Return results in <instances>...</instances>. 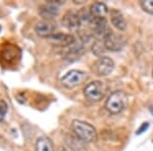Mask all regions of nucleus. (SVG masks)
<instances>
[{
    "label": "nucleus",
    "instance_id": "nucleus-8",
    "mask_svg": "<svg viewBox=\"0 0 153 151\" xmlns=\"http://www.w3.org/2000/svg\"><path fill=\"white\" fill-rule=\"evenodd\" d=\"M49 43L52 44L54 46H59V47H68L71 46L73 44L76 43L75 37L71 34H65V33H55L52 36H50L47 38Z\"/></svg>",
    "mask_w": 153,
    "mask_h": 151
},
{
    "label": "nucleus",
    "instance_id": "nucleus-4",
    "mask_svg": "<svg viewBox=\"0 0 153 151\" xmlns=\"http://www.w3.org/2000/svg\"><path fill=\"white\" fill-rule=\"evenodd\" d=\"M89 76L87 73L82 71L78 70H71L68 73H66L65 76L61 78V85L65 86L68 89H73L76 87V86H80L88 80Z\"/></svg>",
    "mask_w": 153,
    "mask_h": 151
},
{
    "label": "nucleus",
    "instance_id": "nucleus-22",
    "mask_svg": "<svg viewBox=\"0 0 153 151\" xmlns=\"http://www.w3.org/2000/svg\"><path fill=\"white\" fill-rule=\"evenodd\" d=\"M152 76H153V70H152Z\"/></svg>",
    "mask_w": 153,
    "mask_h": 151
},
{
    "label": "nucleus",
    "instance_id": "nucleus-5",
    "mask_svg": "<svg viewBox=\"0 0 153 151\" xmlns=\"http://www.w3.org/2000/svg\"><path fill=\"white\" fill-rule=\"evenodd\" d=\"M114 70V61L108 56H101L93 64V71L99 77H106Z\"/></svg>",
    "mask_w": 153,
    "mask_h": 151
},
{
    "label": "nucleus",
    "instance_id": "nucleus-21",
    "mask_svg": "<svg viewBox=\"0 0 153 151\" xmlns=\"http://www.w3.org/2000/svg\"><path fill=\"white\" fill-rule=\"evenodd\" d=\"M59 151H68V150H66V149H65V148H61V149L59 150Z\"/></svg>",
    "mask_w": 153,
    "mask_h": 151
},
{
    "label": "nucleus",
    "instance_id": "nucleus-14",
    "mask_svg": "<svg viewBox=\"0 0 153 151\" xmlns=\"http://www.w3.org/2000/svg\"><path fill=\"white\" fill-rule=\"evenodd\" d=\"M90 12L92 14L93 19L105 18V16L108 13L107 5L103 2H94L90 7Z\"/></svg>",
    "mask_w": 153,
    "mask_h": 151
},
{
    "label": "nucleus",
    "instance_id": "nucleus-20",
    "mask_svg": "<svg viewBox=\"0 0 153 151\" xmlns=\"http://www.w3.org/2000/svg\"><path fill=\"white\" fill-rule=\"evenodd\" d=\"M149 111L151 112V115H153V105H150L149 106Z\"/></svg>",
    "mask_w": 153,
    "mask_h": 151
},
{
    "label": "nucleus",
    "instance_id": "nucleus-1",
    "mask_svg": "<svg viewBox=\"0 0 153 151\" xmlns=\"http://www.w3.org/2000/svg\"><path fill=\"white\" fill-rule=\"evenodd\" d=\"M71 130L76 137H79L85 143L93 142L97 139L96 129L89 123L80 120H74L71 122Z\"/></svg>",
    "mask_w": 153,
    "mask_h": 151
},
{
    "label": "nucleus",
    "instance_id": "nucleus-12",
    "mask_svg": "<svg viewBox=\"0 0 153 151\" xmlns=\"http://www.w3.org/2000/svg\"><path fill=\"white\" fill-rule=\"evenodd\" d=\"M65 143L71 151H86L85 142L75 134H68L65 138Z\"/></svg>",
    "mask_w": 153,
    "mask_h": 151
},
{
    "label": "nucleus",
    "instance_id": "nucleus-2",
    "mask_svg": "<svg viewBox=\"0 0 153 151\" xmlns=\"http://www.w3.org/2000/svg\"><path fill=\"white\" fill-rule=\"evenodd\" d=\"M128 96L124 91H114L108 96L105 102V109L111 115H118L127 107Z\"/></svg>",
    "mask_w": 153,
    "mask_h": 151
},
{
    "label": "nucleus",
    "instance_id": "nucleus-7",
    "mask_svg": "<svg viewBox=\"0 0 153 151\" xmlns=\"http://www.w3.org/2000/svg\"><path fill=\"white\" fill-rule=\"evenodd\" d=\"M92 26V33L98 40H102L105 38L108 34L111 32V30L108 27V23L105 18H98L93 19V22L91 24Z\"/></svg>",
    "mask_w": 153,
    "mask_h": 151
},
{
    "label": "nucleus",
    "instance_id": "nucleus-10",
    "mask_svg": "<svg viewBox=\"0 0 153 151\" xmlns=\"http://www.w3.org/2000/svg\"><path fill=\"white\" fill-rule=\"evenodd\" d=\"M56 29V25L48 21H40L35 25V32L37 35L46 39L55 34Z\"/></svg>",
    "mask_w": 153,
    "mask_h": 151
},
{
    "label": "nucleus",
    "instance_id": "nucleus-15",
    "mask_svg": "<svg viewBox=\"0 0 153 151\" xmlns=\"http://www.w3.org/2000/svg\"><path fill=\"white\" fill-rule=\"evenodd\" d=\"M35 151H54L53 142L47 136L39 137L35 143Z\"/></svg>",
    "mask_w": 153,
    "mask_h": 151
},
{
    "label": "nucleus",
    "instance_id": "nucleus-16",
    "mask_svg": "<svg viewBox=\"0 0 153 151\" xmlns=\"http://www.w3.org/2000/svg\"><path fill=\"white\" fill-rule=\"evenodd\" d=\"M92 51L95 55H102V54L106 51V48L104 46L103 41L101 42L98 40V41L94 42V44H93V46H92Z\"/></svg>",
    "mask_w": 153,
    "mask_h": 151
},
{
    "label": "nucleus",
    "instance_id": "nucleus-13",
    "mask_svg": "<svg viewBox=\"0 0 153 151\" xmlns=\"http://www.w3.org/2000/svg\"><path fill=\"white\" fill-rule=\"evenodd\" d=\"M110 16V22H111L112 26L115 29H117L118 31H125L127 28V23L125 21V18L123 16V13L118 9L112 8L109 11Z\"/></svg>",
    "mask_w": 153,
    "mask_h": 151
},
{
    "label": "nucleus",
    "instance_id": "nucleus-11",
    "mask_svg": "<svg viewBox=\"0 0 153 151\" xmlns=\"http://www.w3.org/2000/svg\"><path fill=\"white\" fill-rule=\"evenodd\" d=\"M59 13V8L58 5L52 3L51 1H48L47 3L43 4L39 7V14L43 21H48L50 22L51 19H55Z\"/></svg>",
    "mask_w": 153,
    "mask_h": 151
},
{
    "label": "nucleus",
    "instance_id": "nucleus-3",
    "mask_svg": "<svg viewBox=\"0 0 153 151\" xmlns=\"http://www.w3.org/2000/svg\"><path fill=\"white\" fill-rule=\"evenodd\" d=\"M107 88L101 81H93L84 88V95L86 99L92 102H98L105 96Z\"/></svg>",
    "mask_w": 153,
    "mask_h": 151
},
{
    "label": "nucleus",
    "instance_id": "nucleus-17",
    "mask_svg": "<svg viewBox=\"0 0 153 151\" xmlns=\"http://www.w3.org/2000/svg\"><path fill=\"white\" fill-rule=\"evenodd\" d=\"M141 8L149 14H153V0H143L140 2Z\"/></svg>",
    "mask_w": 153,
    "mask_h": 151
},
{
    "label": "nucleus",
    "instance_id": "nucleus-6",
    "mask_svg": "<svg viewBox=\"0 0 153 151\" xmlns=\"http://www.w3.org/2000/svg\"><path fill=\"white\" fill-rule=\"evenodd\" d=\"M103 43H104L106 50L120 51L126 45V39L123 35L111 31L103 39Z\"/></svg>",
    "mask_w": 153,
    "mask_h": 151
},
{
    "label": "nucleus",
    "instance_id": "nucleus-18",
    "mask_svg": "<svg viewBox=\"0 0 153 151\" xmlns=\"http://www.w3.org/2000/svg\"><path fill=\"white\" fill-rule=\"evenodd\" d=\"M7 111H8V104L5 100L0 99V121L4 120Z\"/></svg>",
    "mask_w": 153,
    "mask_h": 151
},
{
    "label": "nucleus",
    "instance_id": "nucleus-19",
    "mask_svg": "<svg viewBox=\"0 0 153 151\" xmlns=\"http://www.w3.org/2000/svg\"><path fill=\"white\" fill-rule=\"evenodd\" d=\"M148 128H149V123H143V125L140 126V128L138 129V131H137V135H141L142 133L146 132Z\"/></svg>",
    "mask_w": 153,
    "mask_h": 151
},
{
    "label": "nucleus",
    "instance_id": "nucleus-23",
    "mask_svg": "<svg viewBox=\"0 0 153 151\" xmlns=\"http://www.w3.org/2000/svg\"><path fill=\"white\" fill-rule=\"evenodd\" d=\"M0 31H1V27H0Z\"/></svg>",
    "mask_w": 153,
    "mask_h": 151
},
{
    "label": "nucleus",
    "instance_id": "nucleus-9",
    "mask_svg": "<svg viewBox=\"0 0 153 151\" xmlns=\"http://www.w3.org/2000/svg\"><path fill=\"white\" fill-rule=\"evenodd\" d=\"M61 24L63 25V27H65L66 29L70 30H76L79 29L82 26L81 23L80 16H79L78 11L75 10H68L63 14L62 19H61Z\"/></svg>",
    "mask_w": 153,
    "mask_h": 151
}]
</instances>
